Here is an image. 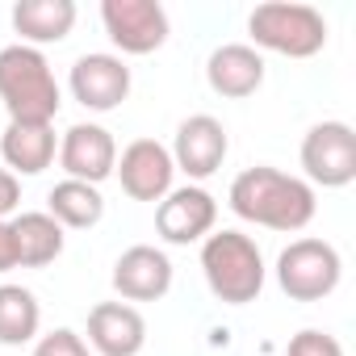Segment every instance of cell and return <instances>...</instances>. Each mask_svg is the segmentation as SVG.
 <instances>
[{"mask_svg": "<svg viewBox=\"0 0 356 356\" xmlns=\"http://www.w3.org/2000/svg\"><path fill=\"white\" fill-rule=\"evenodd\" d=\"M202 273L218 302L248 306L264 293V256L243 231H210L202 243Z\"/></svg>", "mask_w": 356, "mask_h": 356, "instance_id": "3", "label": "cell"}, {"mask_svg": "<svg viewBox=\"0 0 356 356\" xmlns=\"http://www.w3.org/2000/svg\"><path fill=\"white\" fill-rule=\"evenodd\" d=\"M34 356H92V348L72 327H59V331H51L34 343Z\"/></svg>", "mask_w": 356, "mask_h": 356, "instance_id": "21", "label": "cell"}, {"mask_svg": "<svg viewBox=\"0 0 356 356\" xmlns=\"http://www.w3.org/2000/svg\"><path fill=\"white\" fill-rule=\"evenodd\" d=\"M285 352H289V356H343L339 339H335V335H327V331H314V327L298 331V335L289 339V348H285Z\"/></svg>", "mask_w": 356, "mask_h": 356, "instance_id": "22", "label": "cell"}, {"mask_svg": "<svg viewBox=\"0 0 356 356\" xmlns=\"http://www.w3.org/2000/svg\"><path fill=\"white\" fill-rule=\"evenodd\" d=\"M42 327V306L26 285H0V343L5 348H22L30 339H38Z\"/></svg>", "mask_w": 356, "mask_h": 356, "instance_id": "20", "label": "cell"}, {"mask_svg": "<svg viewBox=\"0 0 356 356\" xmlns=\"http://www.w3.org/2000/svg\"><path fill=\"white\" fill-rule=\"evenodd\" d=\"M47 214L67 231H88V227H97L101 222V214H105V197H101V189L97 185H84V181H59L55 189H51V197H47Z\"/></svg>", "mask_w": 356, "mask_h": 356, "instance_id": "19", "label": "cell"}, {"mask_svg": "<svg viewBox=\"0 0 356 356\" xmlns=\"http://www.w3.org/2000/svg\"><path fill=\"white\" fill-rule=\"evenodd\" d=\"M227 202L243 222H256V227H268V231H281V235L306 231L314 210H318V197L302 176L277 172L268 163H256V168L239 172L231 181Z\"/></svg>", "mask_w": 356, "mask_h": 356, "instance_id": "1", "label": "cell"}, {"mask_svg": "<svg viewBox=\"0 0 356 356\" xmlns=\"http://www.w3.org/2000/svg\"><path fill=\"white\" fill-rule=\"evenodd\" d=\"M9 235H13L17 268H47L51 260L63 256V227L47 210H30V214L9 218Z\"/></svg>", "mask_w": 356, "mask_h": 356, "instance_id": "17", "label": "cell"}, {"mask_svg": "<svg viewBox=\"0 0 356 356\" xmlns=\"http://www.w3.org/2000/svg\"><path fill=\"white\" fill-rule=\"evenodd\" d=\"M67 88L72 97L92 109V113H109L118 109L126 97H130V67L118 59V55H80L72 63V76H67Z\"/></svg>", "mask_w": 356, "mask_h": 356, "instance_id": "12", "label": "cell"}, {"mask_svg": "<svg viewBox=\"0 0 356 356\" xmlns=\"http://www.w3.org/2000/svg\"><path fill=\"white\" fill-rule=\"evenodd\" d=\"M0 101L9 109V122H42V126L55 122L63 92L42 51L22 42L0 51Z\"/></svg>", "mask_w": 356, "mask_h": 356, "instance_id": "2", "label": "cell"}, {"mask_svg": "<svg viewBox=\"0 0 356 356\" xmlns=\"http://www.w3.org/2000/svg\"><path fill=\"white\" fill-rule=\"evenodd\" d=\"M118 181H122V193L130 202H163L172 193V176H176V163H172V151L155 138H134L122 155H118Z\"/></svg>", "mask_w": 356, "mask_h": 356, "instance_id": "9", "label": "cell"}, {"mask_svg": "<svg viewBox=\"0 0 356 356\" xmlns=\"http://www.w3.org/2000/svg\"><path fill=\"white\" fill-rule=\"evenodd\" d=\"M101 26L122 55H151L168 42V13L159 0H105Z\"/></svg>", "mask_w": 356, "mask_h": 356, "instance_id": "7", "label": "cell"}, {"mask_svg": "<svg viewBox=\"0 0 356 356\" xmlns=\"http://www.w3.org/2000/svg\"><path fill=\"white\" fill-rule=\"evenodd\" d=\"M206 80L218 97L243 101L264 84V55L248 42H227L206 59Z\"/></svg>", "mask_w": 356, "mask_h": 356, "instance_id": "15", "label": "cell"}, {"mask_svg": "<svg viewBox=\"0 0 356 356\" xmlns=\"http://www.w3.org/2000/svg\"><path fill=\"white\" fill-rule=\"evenodd\" d=\"M147 343V318L130 302H101L88 310V348L101 356H138Z\"/></svg>", "mask_w": 356, "mask_h": 356, "instance_id": "14", "label": "cell"}, {"mask_svg": "<svg viewBox=\"0 0 356 356\" xmlns=\"http://www.w3.org/2000/svg\"><path fill=\"white\" fill-rule=\"evenodd\" d=\"M17 206H22V181L9 168H0V222H5Z\"/></svg>", "mask_w": 356, "mask_h": 356, "instance_id": "23", "label": "cell"}, {"mask_svg": "<svg viewBox=\"0 0 356 356\" xmlns=\"http://www.w3.org/2000/svg\"><path fill=\"white\" fill-rule=\"evenodd\" d=\"M113 289L122 302H159L172 289V260L151 243H134L113 264Z\"/></svg>", "mask_w": 356, "mask_h": 356, "instance_id": "13", "label": "cell"}, {"mask_svg": "<svg viewBox=\"0 0 356 356\" xmlns=\"http://www.w3.org/2000/svg\"><path fill=\"white\" fill-rule=\"evenodd\" d=\"M59 143H55V126L42 122H9L0 134V159L9 163L13 176H38L55 163Z\"/></svg>", "mask_w": 356, "mask_h": 356, "instance_id": "16", "label": "cell"}, {"mask_svg": "<svg viewBox=\"0 0 356 356\" xmlns=\"http://www.w3.org/2000/svg\"><path fill=\"white\" fill-rule=\"evenodd\" d=\"M218 222V202L210 189L202 185H185V189H172L159 210H155V231L163 243H176V248H189L197 239H206Z\"/></svg>", "mask_w": 356, "mask_h": 356, "instance_id": "8", "label": "cell"}, {"mask_svg": "<svg viewBox=\"0 0 356 356\" xmlns=\"http://www.w3.org/2000/svg\"><path fill=\"white\" fill-rule=\"evenodd\" d=\"M76 26V5L72 0H17L13 5V30L22 34V47H47L63 42Z\"/></svg>", "mask_w": 356, "mask_h": 356, "instance_id": "18", "label": "cell"}, {"mask_svg": "<svg viewBox=\"0 0 356 356\" xmlns=\"http://www.w3.org/2000/svg\"><path fill=\"white\" fill-rule=\"evenodd\" d=\"M248 34L260 51L285 55V59H314L327 47V22L310 5H285V0H268L256 5L248 17Z\"/></svg>", "mask_w": 356, "mask_h": 356, "instance_id": "4", "label": "cell"}, {"mask_svg": "<svg viewBox=\"0 0 356 356\" xmlns=\"http://www.w3.org/2000/svg\"><path fill=\"white\" fill-rule=\"evenodd\" d=\"M343 277V260L327 239H293L277 256V285L293 302H323L335 293Z\"/></svg>", "mask_w": 356, "mask_h": 356, "instance_id": "5", "label": "cell"}, {"mask_svg": "<svg viewBox=\"0 0 356 356\" xmlns=\"http://www.w3.org/2000/svg\"><path fill=\"white\" fill-rule=\"evenodd\" d=\"M17 268V256H13V235H9V222H0V273Z\"/></svg>", "mask_w": 356, "mask_h": 356, "instance_id": "24", "label": "cell"}, {"mask_svg": "<svg viewBox=\"0 0 356 356\" xmlns=\"http://www.w3.org/2000/svg\"><path fill=\"white\" fill-rule=\"evenodd\" d=\"M231 151V138H227V126L210 113H193L181 122L176 130V143H172V163L181 168L189 181H210V176L222 168Z\"/></svg>", "mask_w": 356, "mask_h": 356, "instance_id": "10", "label": "cell"}, {"mask_svg": "<svg viewBox=\"0 0 356 356\" xmlns=\"http://www.w3.org/2000/svg\"><path fill=\"white\" fill-rule=\"evenodd\" d=\"M59 168L67 172V181H84V185L109 181L113 168H118L113 134L97 122H76L59 143Z\"/></svg>", "mask_w": 356, "mask_h": 356, "instance_id": "11", "label": "cell"}, {"mask_svg": "<svg viewBox=\"0 0 356 356\" xmlns=\"http://www.w3.org/2000/svg\"><path fill=\"white\" fill-rule=\"evenodd\" d=\"M302 172L306 185L343 189L356 181V130L348 122H318L302 138Z\"/></svg>", "mask_w": 356, "mask_h": 356, "instance_id": "6", "label": "cell"}]
</instances>
